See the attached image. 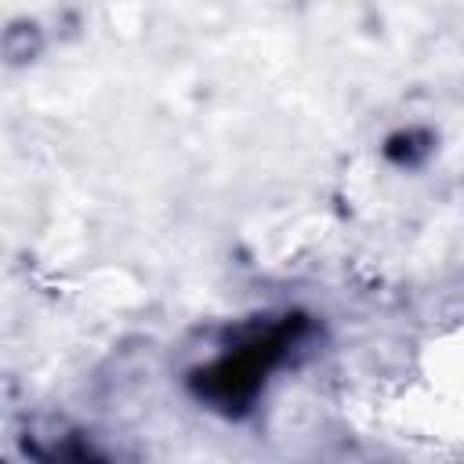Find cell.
I'll return each mask as SVG.
<instances>
[{
	"label": "cell",
	"instance_id": "obj_2",
	"mask_svg": "<svg viewBox=\"0 0 464 464\" xmlns=\"http://www.w3.org/2000/svg\"><path fill=\"white\" fill-rule=\"evenodd\" d=\"M428 152H431V134H428V130H417V127L395 130V134L384 141V156H388L395 167H417V163L428 160Z\"/></svg>",
	"mask_w": 464,
	"mask_h": 464
},
{
	"label": "cell",
	"instance_id": "obj_1",
	"mask_svg": "<svg viewBox=\"0 0 464 464\" xmlns=\"http://www.w3.org/2000/svg\"><path fill=\"white\" fill-rule=\"evenodd\" d=\"M304 330H308L304 315H283L276 323L250 326L236 341V348L228 355H221L218 362L196 370L188 377V388L203 402H210V406H218L225 413H243L254 402V395L261 392L265 373L276 362H283V355L304 337Z\"/></svg>",
	"mask_w": 464,
	"mask_h": 464
}]
</instances>
